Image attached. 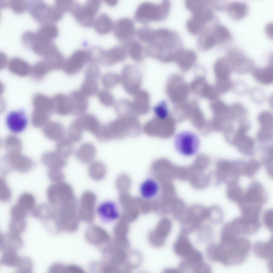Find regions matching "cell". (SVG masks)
<instances>
[{"instance_id": "obj_1", "label": "cell", "mask_w": 273, "mask_h": 273, "mask_svg": "<svg viewBox=\"0 0 273 273\" xmlns=\"http://www.w3.org/2000/svg\"><path fill=\"white\" fill-rule=\"evenodd\" d=\"M174 148L180 156L191 158L197 156L201 149V140L197 133L184 130L176 133L174 140Z\"/></svg>"}, {"instance_id": "obj_2", "label": "cell", "mask_w": 273, "mask_h": 273, "mask_svg": "<svg viewBox=\"0 0 273 273\" xmlns=\"http://www.w3.org/2000/svg\"><path fill=\"white\" fill-rule=\"evenodd\" d=\"M250 128V124L242 120L232 140V143L239 152L247 157L252 156L255 152V141L247 135Z\"/></svg>"}, {"instance_id": "obj_3", "label": "cell", "mask_w": 273, "mask_h": 273, "mask_svg": "<svg viewBox=\"0 0 273 273\" xmlns=\"http://www.w3.org/2000/svg\"><path fill=\"white\" fill-rule=\"evenodd\" d=\"M267 198L264 187L259 182L254 181L252 182L245 191L241 203L262 207L266 202Z\"/></svg>"}, {"instance_id": "obj_4", "label": "cell", "mask_w": 273, "mask_h": 273, "mask_svg": "<svg viewBox=\"0 0 273 273\" xmlns=\"http://www.w3.org/2000/svg\"><path fill=\"white\" fill-rule=\"evenodd\" d=\"M90 61L89 50H78L73 53L71 57L65 60L62 70L68 75H75Z\"/></svg>"}, {"instance_id": "obj_5", "label": "cell", "mask_w": 273, "mask_h": 273, "mask_svg": "<svg viewBox=\"0 0 273 273\" xmlns=\"http://www.w3.org/2000/svg\"><path fill=\"white\" fill-rule=\"evenodd\" d=\"M97 214L105 224H111L120 219V209L116 202L107 200L100 204L96 209Z\"/></svg>"}, {"instance_id": "obj_6", "label": "cell", "mask_w": 273, "mask_h": 273, "mask_svg": "<svg viewBox=\"0 0 273 273\" xmlns=\"http://www.w3.org/2000/svg\"><path fill=\"white\" fill-rule=\"evenodd\" d=\"M48 197L52 205H59L75 196L71 187L60 182L50 187L48 190Z\"/></svg>"}, {"instance_id": "obj_7", "label": "cell", "mask_w": 273, "mask_h": 273, "mask_svg": "<svg viewBox=\"0 0 273 273\" xmlns=\"http://www.w3.org/2000/svg\"><path fill=\"white\" fill-rule=\"evenodd\" d=\"M161 190L159 182L153 177L146 178L139 186L140 196L145 201H152L158 198Z\"/></svg>"}, {"instance_id": "obj_8", "label": "cell", "mask_w": 273, "mask_h": 273, "mask_svg": "<svg viewBox=\"0 0 273 273\" xmlns=\"http://www.w3.org/2000/svg\"><path fill=\"white\" fill-rule=\"evenodd\" d=\"M5 163L8 165L9 170L13 169L21 172L29 171L34 167L33 161L20 152L9 153L5 158Z\"/></svg>"}, {"instance_id": "obj_9", "label": "cell", "mask_w": 273, "mask_h": 273, "mask_svg": "<svg viewBox=\"0 0 273 273\" xmlns=\"http://www.w3.org/2000/svg\"><path fill=\"white\" fill-rule=\"evenodd\" d=\"M6 123L9 131L18 134L26 129L28 125V119L23 110L14 111L8 114Z\"/></svg>"}, {"instance_id": "obj_10", "label": "cell", "mask_w": 273, "mask_h": 273, "mask_svg": "<svg viewBox=\"0 0 273 273\" xmlns=\"http://www.w3.org/2000/svg\"><path fill=\"white\" fill-rule=\"evenodd\" d=\"M50 7L42 1H31L28 10L36 22L44 24L49 22Z\"/></svg>"}, {"instance_id": "obj_11", "label": "cell", "mask_w": 273, "mask_h": 273, "mask_svg": "<svg viewBox=\"0 0 273 273\" xmlns=\"http://www.w3.org/2000/svg\"><path fill=\"white\" fill-rule=\"evenodd\" d=\"M70 13L74 16L77 22L81 26L90 27L94 25L95 16L88 13L84 6L75 2Z\"/></svg>"}, {"instance_id": "obj_12", "label": "cell", "mask_w": 273, "mask_h": 273, "mask_svg": "<svg viewBox=\"0 0 273 273\" xmlns=\"http://www.w3.org/2000/svg\"><path fill=\"white\" fill-rule=\"evenodd\" d=\"M52 100L54 112L62 116L72 114L74 107L70 96L58 94L53 97Z\"/></svg>"}, {"instance_id": "obj_13", "label": "cell", "mask_w": 273, "mask_h": 273, "mask_svg": "<svg viewBox=\"0 0 273 273\" xmlns=\"http://www.w3.org/2000/svg\"><path fill=\"white\" fill-rule=\"evenodd\" d=\"M34 111L51 115L54 112L52 98L41 94H36L32 98Z\"/></svg>"}, {"instance_id": "obj_14", "label": "cell", "mask_w": 273, "mask_h": 273, "mask_svg": "<svg viewBox=\"0 0 273 273\" xmlns=\"http://www.w3.org/2000/svg\"><path fill=\"white\" fill-rule=\"evenodd\" d=\"M35 33L36 39L44 43H52L59 34L57 25L53 23L43 24Z\"/></svg>"}, {"instance_id": "obj_15", "label": "cell", "mask_w": 273, "mask_h": 273, "mask_svg": "<svg viewBox=\"0 0 273 273\" xmlns=\"http://www.w3.org/2000/svg\"><path fill=\"white\" fill-rule=\"evenodd\" d=\"M70 96L74 107L72 114L76 115L84 114L89 106L88 97L80 90L74 91Z\"/></svg>"}, {"instance_id": "obj_16", "label": "cell", "mask_w": 273, "mask_h": 273, "mask_svg": "<svg viewBox=\"0 0 273 273\" xmlns=\"http://www.w3.org/2000/svg\"><path fill=\"white\" fill-rule=\"evenodd\" d=\"M75 122L82 131H89L96 134L101 127L97 118L90 114L81 115Z\"/></svg>"}, {"instance_id": "obj_17", "label": "cell", "mask_w": 273, "mask_h": 273, "mask_svg": "<svg viewBox=\"0 0 273 273\" xmlns=\"http://www.w3.org/2000/svg\"><path fill=\"white\" fill-rule=\"evenodd\" d=\"M8 70L12 74L21 77L31 74L32 67L29 63L19 58H14L9 61Z\"/></svg>"}, {"instance_id": "obj_18", "label": "cell", "mask_w": 273, "mask_h": 273, "mask_svg": "<svg viewBox=\"0 0 273 273\" xmlns=\"http://www.w3.org/2000/svg\"><path fill=\"white\" fill-rule=\"evenodd\" d=\"M44 133L50 140L60 141L65 134L62 124L57 122H49L44 127Z\"/></svg>"}, {"instance_id": "obj_19", "label": "cell", "mask_w": 273, "mask_h": 273, "mask_svg": "<svg viewBox=\"0 0 273 273\" xmlns=\"http://www.w3.org/2000/svg\"><path fill=\"white\" fill-rule=\"evenodd\" d=\"M42 162L50 169H60L66 165V159L57 152L45 153L42 158Z\"/></svg>"}, {"instance_id": "obj_20", "label": "cell", "mask_w": 273, "mask_h": 273, "mask_svg": "<svg viewBox=\"0 0 273 273\" xmlns=\"http://www.w3.org/2000/svg\"><path fill=\"white\" fill-rule=\"evenodd\" d=\"M94 26L97 33L99 34H106L111 31L112 23L110 18L103 14L96 18Z\"/></svg>"}, {"instance_id": "obj_21", "label": "cell", "mask_w": 273, "mask_h": 273, "mask_svg": "<svg viewBox=\"0 0 273 273\" xmlns=\"http://www.w3.org/2000/svg\"><path fill=\"white\" fill-rule=\"evenodd\" d=\"M96 150L92 144L86 143L81 146L77 153V157L82 162L88 163L95 158Z\"/></svg>"}, {"instance_id": "obj_22", "label": "cell", "mask_w": 273, "mask_h": 273, "mask_svg": "<svg viewBox=\"0 0 273 273\" xmlns=\"http://www.w3.org/2000/svg\"><path fill=\"white\" fill-rule=\"evenodd\" d=\"M194 250L192 245L186 237H180L175 245V251L177 255L180 257L186 258Z\"/></svg>"}, {"instance_id": "obj_23", "label": "cell", "mask_w": 273, "mask_h": 273, "mask_svg": "<svg viewBox=\"0 0 273 273\" xmlns=\"http://www.w3.org/2000/svg\"><path fill=\"white\" fill-rule=\"evenodd\" d=\"M80 91L86 96H93L99 93V86L97 79L85 77L83 84L81 86Z\"/></svg>"}, {"instance_id": "obj_24", "label": "cell", "mask_w": 273, "mask_h": 273, "mask_svg": "<svg viewBox=\"0 0 273 273\" xmlns=\"http://www.w3.org/2000/svg\"><path fill=\"white\" fill-rule=\"evenodd\" d=\"M50 69L44 59L36 62L32 67L31 75L32 78L36 81H40L46 76Z\"/></svg>"}, {"instance_id": "obj_25", "label": "cell", "mask_w": 273, "mask_h": 273, "mask_svg": "<svg viewBox=\"0 0 273 273\" xmlns=\"http://www.w3.org/2000/svg\"><path fill=\"white\" fill-rule=\"evenodd\" d=\"M44 60L47 62L51 71L62 69L66 60L59 51L45 57Z\"/></svg>"}, {"instance_id": "obj_26", "label": "cell", "mask_w": 273, "mask_h": 273, "mask_svg": "<svg viewBox=\"0 0 273 273\" xmlns=\"http://www.w3.org/2000/svg\"><path fill=\"white\" fill-rule=\"evenodd\" d=\"M96 202L95 194L91 192H85L81 198L80 211L93 212Z\"/></svg>"}, {"instance_id": "obj_27", "label": "cell", "mask_w": 273, "mask_h": 273, "mask_svg": "<svg viewBox=\"0 0 273 273\" xmlns=\"http://www.w3.org/2000/svg\"><path fill=\"white\" fill-rule=\"evenodd\" d=\"M261 163L256 159H251L247 162H245L242 168V175L252 178L255 176L260 169Z\"/></svg>"}, {"instance_id": "obj_28", "label": "cell", "mask_w": 273, "mask_h": 273, "mask_svg": "<svg viewBox=\"0 0 273 273\" xmlns=\"http://www.w3.org/2000/svg\"><path fill=\"white\" fill-rule=\"evenodd\" d=\"M244 195V191L239 183L231 184L228 195L232 201L237 203L239 205L243 201Z\"/></svg>"}, {"instance_id": "obj_29", "label": "cell", "mask_w": 273, "mask_h": 273, "mask_svg": "<svg viewBox=\"0 0 273 273\" xmlns=\"http://www.w3.org/2000/svg\"><path fill=\"white\" fill-rule=\"evenodd\" d=\"M258 120L260 129L273 131V114L269 112H262L259 115Z\"/></svg>"}, {"instance_id": "obj_30", "label": "cell", "mask_w": 273, "mask_h": 273, "mask_svg": "<svg viewBox=\"0 0 273 273\" xmlns=\"http://www.w3.org/2000/svg\"><path fill=\"white\" fill-rule=\"evenodd\" d=\"M105 169L104 165L101 162H94L89 168V176L94 180H101L104 178Z\"/></svg>"}, {"instance_id": "obj_31", "label": "cell", "mask_w": 273, "mask_h": 273, "mask_svg": "<svg viewBox=\"0 0 273 273\" xmlns=\"http://www.w3.org/2000/svg\"><path fill=\"white\" fill-rule=\"evenodd\" d=\"M71 141V140L63 139L57 145L56 152L65 159L71 156L74 151V146Z\"/></svg>"}, {"instance_id": "obj_32", "label": "cell", "mask_w": 273, "mask_h": 273, "mask_svg": "<svg viewBox=\"0 0 273 273\" xmlns=\"http://www.w3.org/2000/svg\"><path fill=\"white\" fill-rule=\"evenodd\" d=\"M4 146L9 153L20 152L22 147L20 140L15 136H8L4 142Z\"/></svg>"}, {"instance_id": "obj_33", "label": "cell", "mask_w": 273, "mask_h": 273, "mask_svg": "<svg viewBox=\"0 0 273 273\" xmlns=\"http://www.w3.org/2000/svg\"><path fill=\"white\" fill-rule=\"evenodd\" d=\"M29 2L22 1V0H14L11 1L9 7L12 10L17 14H21L28 10Z\"/></svg>"}, {"instance_id": "obj_34", "label": "cell", "mask_w": 273, "mask_h": 273, "mask_svg": "<svg viewBox=\"0 0 273 273\" xmlns=\"http://www.w3.org/2000/svg\"><path fill=\"white\" fill-rule=\"evenodd\" d=\"M18 204L23 209H32L35 205V198L30 193L23 194L18 200Z\"/></svg>"}, {"instance_id": "obj_35", "label": "cell", "mask_w": 273, "mask_h": 273, "mask_svg": "<svg viewBox=\"0 0 273 273\" xmlns=\"http://www.w3.org/2000/svg\"><path fill=\"white\" fill-rule=\"evenodd\" d=\"M90 61L93 63H101L105 51L99 47H93L89 50Z\"/></svg>"}, {"instance_id": "obj_36", "label": "cell", "mask_w": 273, "mask_h": 273, "mask_svg": "<svg viewBox=\"0 0 273 273\" xmlns=\"http://www.w3.org/2000/svg\"><path fill=\"white\" fill-rule=\"evenodd\" d=\"M65 13L55 4L50 7L49 21L51 23L56 22L61 19Z\"/></svg>"}, {"instance_id": "obj_37", "label": "cell", "mask_w": 273, "mask_h": 273, "mask_svg": "<svg viewBox=\"0 0 273 273\" xmlns=\"http://www.w3.org/2000/svg\"><path fill=\"white\" fill-rule=\"evenodd\" d=\"M98 98L100 102L105 106H111L114 103V99L112 94L107 90L100 91L98 94Z\"/></svg>"}, {"instance_id": "obj_38", "label": "cell", "mask_w": 273, "mask_h": 273, "mask_svg": "<svg viewBox=\"0 0 273 273\" xmlns=\"http://www.w3.org/2000/svg\"><path fill=\"white\" fill-rule=\"evenodd\" d=\"M69 132L70 140L71 141L79 142L81 140L83 131L75 121L70 125Z\"/></svg>"}, {"instance_id": "obj_39", "label": "cell", "mask_w": 273, "mask_h": 273, "mask_svg": "<svg viewBox=\"0 0 273 273\" xmlns=\"http://www.w3.org/2000/svg\"><path fill=\"white\" fill-rule=\"evenodd\" d=\"M257 141L261 144H265L273 141V131L260 129L256 134Z\"/></svg>"}, {"instance_id": "obj_40", "label": "cell", "mask_w": 273, "mask_h": 273, "mask_svg": "<svg viewBox=\"0 0 273 273\" xmlns=\"http://www.w3.org/2000/svg\"><path fill=\"white\" fill-rule=\"evenodd\" d=\"M119 78L116 75L108 73L102 78V83L106 88H111L117 84Z\"/></svg>"}, {"instance_id": "obj_41", "label": "cell", "mask_w": 273, "mask_h": 273, "mask_svg": "<svg viewBox=\"0 0 273 273\" xmlns=\"http://www.w3.org/2000/svg\"><path fill=\"white\" fill-rule=\"evenodd\" d=\"M85 77L93 78L98 79L101 77V71L95 63H91L85 71Z\"/></svg>"}, {"instance_id": "obj_42", "label": "cell", "mask_w": 273, "mask_h": 273, "mask_svg": "<svg viewBox=\"0 0 273 273\" xmlns=\"http://www.w3.org/2000/svg\"><path fill=\"white\" fill-rule=\"evenodd\" d=\"M262 163L264 167L273 164V144L265 149L262 158Z\"/></svg>"}, {"instance_id": "obj_43", "label": "cell", "mask_w": 273, "mask_h": 273, "mask_svg": "<svg viewBox=\"0 0 273 273\" xmlns=\"http://www.w3.org/2000/svg\"><path fill=\"white\" fill-rule=\"evenodd\" d=\"M101 2L97 0H90L85 3L84 7L88 13L95 16L101 7Z\"/></svg>"}, {"instance_id": "obj_44", "label": "cell", "mask_w": 273, "mask_h": 273, "mask_svg": "<svg viewBox=\"0 0 273 273\" xmlns=\"http://www.w3.org/2000/svg\"><path fill=\"white\" fill-rule=\"evenodd\" d=\"M35 34L31 31L25 32L22 36V41L24 46L31 49L32 45L35 40Z\"/></svg>"}, {"instance_id": "obj_45", "label": "cell", "mask_w": 273, "mask_h": 273, "mask_svg": "<svg viewBox=\"0 0 273 273\" xmlns=\"http://www.w3.org/2000/svg\"><path fill=\"white\" fill-rule=\"evenodd\" d=\"M11 192L9 189L6 181L2 178L1 179V199L3 201L7 202L11 199Z\"/></svg>"}, {"instance_id": "obj_46", "label": "cell", "mask_w": 273, "mask_h": 273, "mask_svg": "<svg viewBox=\"0 0 273 273\" xmlns=\"http://www.w3.org/2000/svg\"><path fill=\"white\" fill-rule=\"evenodd\" d=\"M74 3L75 2L70 1V0H59V1L55 2L54 4L57 5L65 13L71 12Z\"/></svg>"}, {"instance_id": "obj_47", "label": "cell", "mask_w": 273, "mask_h": 273, "mask_svg": "<svg viewBox=\"0 0 273 273\" xmlns=\"http://www.w3.org/2000/svg\"><path fill=\"white\" fill-rule=\"evenodd\" d=\"M49 176L51 180L57 183L62 182L63 179V175L60 169H50L49 172Z\"/></svg>"}, {"instance_id": "obj_48", "label": "cell", "mask_w": 273, "mask_h": 273, "mask_svg": "<svg viewBox=\"0 0 273 273\" xmlns=\"http://www.w3.org/2000/svg\"><path fill=\"white\" fill-rule=\"evenodd\" d=\"M263 221L268 227L273 226V209H268L263 215Z\"/></svg>"}, {"instance_id": "obj_49", "label": "cell", "mask_w": 273, "mask_h": 273, "mask_svg": "<svg viewBox=\"0 0 273 273\" xmlns=\"http://www.w3.org/2000/svg\"><path fill=\"white\" fill-rule=\"evenodd\" d=\"M206 264H202L201 263L200 265L197 266L195 269H194V273H210V270L208 268V267Z\"/></svg>"}, {"instance_id": "obj_50", "label": "cell", "mask_w": 273, "mask_h": 273, "mask_svg": "<svg viewBox=\"0 0 273 273\" xmlns=\"http://www.w3.org/2000/svg\"><path fill=\"white\" fill-rule=\"evenodd\" d=\"M0 62H1V69H3L7 64V58L5 55V54L1 52L0 53Z\"/></svg>"}, {"instance_id": "obj_51", "label": "cell", "mask_w": 273, "mask_h": 273, "mask_svg": "<svg viewBox=\"0 0 273 273\" xmlns=\"http://www.w3.org/2000/svg\"><path fill=\"white\" fill-rule=\"evenodd\" d=\"M265 167L268 176L273 180V164Z\"/></svg>"}, {"instance_id": "obj_52", "label": "cell", "mask_w": 273, "mask_h": 273, "mask_svg": "<svg viewBox=\"0 0 273 273\" xmlns=\"http://www.w3.org/2000/svg\"><path fill=\"white\" fill-rule=\"evenodd\" d=\"M11 1H1L0 2V6H1V8H5L7 7H9V5H10Z\"/></svg>"}, {"instance_id": "obj_53", "label": "cell", "mask_w": 273, "mask_h": 273, "mask_svg": "<svg viewBox=\"0 0 273 273\" xmlns=\"http://www.w3.org/2000/svg\"><path fill=\"white\" fill-rule=\"evenodd\" d=\"M163 273H180L178 270L177 269H168Z\"/></svg>"}]
</instances>
